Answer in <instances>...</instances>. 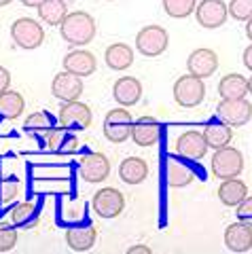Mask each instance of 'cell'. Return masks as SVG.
I'll list each match as a JSON object with an SVG mask.
<instances>
[{
	"label": "cell",
	"mask_w": 252,
	"mask_h": 254,
	"mask_svg": "<svg viewBox=\"0 0 252 254\" xmlns=\"http://www.w3.org/2000/svg\"><path fill=\"white\" fill-rule=\"evenodd\" d=\"M96 19L85 11H72L66 15V19L60 23V34L62 38L72 45V47H85L96 38Z\"/></svg>",
	"instance_id": "6da1fadb"
},
{
	"label": "cell",
	"mask_w": 252,
	"mask_h": 254,
	"mask_svg": "<svg viewBox=\"0 0 252 254\" xmlns=\"http://www.w3.org/2000/svg\"><path fill=\"white\" fill-rule=\"evenodd\" d=\"M19 233L13 222H0V254L11 252L17 246Z\"/></svg>",
	"instance_id": "1f68e13d"
},
{
	"label": "cell",
	"mask_w": 252,
	"mask_h": 254,
	"mask_svg": "<svg viewBox=\"0 0 252 254\" xmlns=\"http://www.w3.org/2000/svg\"><path fill=\"white\" fill-rule=\"evenodd\" d=\"M64 70H68V72H72L76 76H91L93 72H96V68H98V62H96V55L89 53V51H85V49H74V51H70L66 53V58H64Z\"/></svg>",
	"instance_id": "ac0fdd59"
},
{
	"label": "cell",
	"mask_w": 252,
	"mask_h": 254,
	"mask_svg": "<svg viewBox=\"0 0 252 254\" xmlns=\"http://www.w3.org/2000/svg\"><path fill=\"white\" fill-rule=\"evenodd\" d=\"M106 2H115V0H106Z\"/></svg>",
	"instance_id": "7bdbcfd3"
},
{
	"label": "cell",
	"mask_w": 252,
	"mask_h": 254,
	"mask_svg": "<svg viewBox=\"0 0 252 254\" xmlns=\"http://www.w3.org/2000/svg\"><path fill=\"white\" fill-rule=\"evenodd\" d=\"M43 2H45V0H21L23 6H32V9H38Z\"/></svg>",
	"instance_id": "f35d334b"
},
{
	"label": "cell",
	"mask_w": 252,
	"mask_h": 254,
	"mask_svg": "<svg viewBox=\"0 0 252 254\" xmlns=\"http://www.w3.org/2000/svg\"><path fill=\"white\" fill-rule=\"evenodd\" d=\"M49 127H53L51 117H49V113H45V110H36V113H32L26 121H23V129H26L28 133L34 131V133H38V136L49 129Z\"/></svg>",
	"instance_id": "4dcf8cb0"
},
{
	"label": "cell",
	"mask_w": 252,
	"mask_h": 254,
	"mask_svg": "<svg viewBox=\"0 0 252 254\" xmlns=\"http://www.w3.org/2000/svg\"><path fill=\"white\" fill-rule=\"evenodd\" d=\"M203 138L208 142V148H214V150L225 148V146H229L233 140V127L223 121L210 123V125H206V129H203Z\"/></svg>",
	"instance_id": "d4e9b609"
},
{
	"label": "cell",
	"mask_w": 252,
	"mask_h": 254,
	"mask_svg": "<svg viewBox=\"0 0 252 254\" xmlns=\"http://www.w3.org/2000/svg\"><path fill=\"white\" fill-rule=\"evenodd\" d=\"M51 93L62 102L78 100L83 95V78L64 70V72L55 74L53 83H51Z\"/></svg>",
	"instance_id": "5bb4252c"
},
{
	"label": "cell",
	"mask_w": 252,
	"mask_h": 254,
	"mask_svg": "<svg viewBox=\"0 0 252 254\" xmlns=\"http://www.w3.org/2000/svg\"><path fill=\"white\" fill-rule=\"evenodd\" d=\"M225 246L229 252L244 254L252 248V227L246 222H233L225 229Z\"/></svg>",
	"instance_id": "e0dca14e"
},
{
	"label": "cell",
	"mask_w": 252,
	"mask_h": 254,
	"mask_svg": "<svg viewBox=\"0 0 252 254\" xmlns=\"http://www.w3.org/2000/svg\"><path fill=\"white\" fill-rule=\"evenodd\" d=\"M23 108H26V100L19 91H13V89H6L4 93H0V117L2 119H17Z\"/></svg>",
	"instance_id": "4316f807"
},
{
	"label": "cell",
	"mask_w": 252,
	"mask_h": 254,
	"mask_svg": "<svg viewBox=\"0 0 252 254\" xmlns=\"http://www.w3.org/2000/svg\"><path fill=\"white\" fill-rule=\"evenodd\" d=\"M11 87V72L4 66H0V93H4Z\"/></svg>",
	"instance_id": "d590c367"
},
{
	"label": "cell",
	"mask_w": 252,
	"mask_h": 254,
	"mask_svg": "<svg viewBox=\"0 0 252 254\" xmlns=\"http://www.w3.org/2000/svg\"><path fill=\"white\" fill-rule=\"evenodd\" d=\"M66 9H68L66 0H45V2L38 6V17H41L47 26H60L68 15Z\"/></svg>",
	"instance_id": "83f0119b"
},
{
	"label": "cell",
	"mask_w": 252,
	"mask_h": 254,
	"mask_svg": "<svg viewBox=\"0 0 252 254\" xmlns=\"http://www.w3.org/2000/svg\"><path fill=\"white\" fill-rule=\"evenodd\" d=\"M216 117L231 127H244L252 119V104L246 98L240 100H223L216 106Z\"/></svg>",
	"instance_id": "9c48e42d"
},
{
	"label": "cell",
	"mask_w": 252,
	"mask_h": 254,
	"mask_svg": "<svg viewBox=\"0 0 252 254\" xmlns=\"http://www.w3.org/2000/svg\"><path fill=\"white\" fill-rule=\"evenodd\" d=\"M161 4H163V11L172 19H185L191 13H195L197 0H161Z\"/></svg>",
	"instance_id": "f1b7e54d"
},
{
	"label": "cell",
	"mask_w": 252,
	"mask_h": 254,
	"mask_svg": "<svg viewBox=\"0 0 252 254\" xmlns=\"http://www.w3.org/2000/svg\"><path fill=\"white\" fill-rule=\"evenodd\" d=\"M98 231L93 227H70L66 229V244L74 252H87L96 246Z\"/></svg>",
	"instance_id": "44dd1931"
},
{
	"label": "cell",
	"mask_w": 252,
	"mask_h": 254,
	"mask_svg": "<svg viewBox=\"0 0 252 254\" xmlns=\"http://www.w3.org/2000/svg\"><path fill=\"white\" fill-rule=\"evenodd\" d=\"M238 218L242 220V222H246V225H250L252 227V197H246L240 205H238Z\"/></svg>",
	"instance_id": "e575fe53"
},
{
	"label": "cell",
	"mask_w": 252,
	"mask_h": 254,
	"mask_svg": "<svg viewBox=\"0 0 252 254\" xmlns=\"http://www.w3.org/2000/svg\"><path fill=\"white\" fill-rule=\"evenodd\" d=\"M248 93H252V76L248 78Z\"/></svg>",
	"instance_id": "b9f144b4"
},
{
	"label": "cell",
	"mask_w": 252,
	"mask_h": 254,
	"mask_svg": "<svg viewBox=\"0 0 252 254\" xmlns=\"http://www.w3.org/2000/svg\"><path fill=\"white\" fill-rule=\"evenodd\" d=\"M246 36H248L250 41H252V17L246 21Z\"/></svg>",
	"instance_id": "ab89813d"
},
{
	"label": "cell",
	"mask_w": 252,
	"mask_h": 254,
	"mask_svg": "<svg viewBox=\"0 0 252 254\" xmlns=\"http://www.w3.org/2000/svg\"><path fill=\"white\" fill-rule=\"evenodd\" d=\"M110 174V161L106 159V155L102 153H89L81 159L78 163V176L89 185H96V182H104Z\"/></svg>",
	"instance_id": "8fae6325"
},
{
	"label": "cell",
	"mask_w": 252,
	"mask_h": 254,
	"mask_svg": "<svg viewBox=\"0 0 252 254\" xmlns=\"http://www.w3.org/2000/svg\"><path fill=\"white\" fill-rule=\"evenodd\" d=\"M131 125L133 119L129 115V110H125V106L115 108L104 117V138L113 144H123L127 138H131Z\"/></svg>",
	"instance_id": "8992f818"
},
{
	"label": "cell",
	"mask_w": 252,
	"mask_h": 254,
	"mask_svg": "<svg viewBox=\"0 0 252 254\" xmlns=\"http://www.w3.org/2000/svg\"><path fill=\"white\" fill-rule=\"evenodd\" d=\"M174 100L178 106L183 108H195L199 106L203 98H206V85H203V78L193 76V74H185L180 76L174 83Z\"/></svg>",
	"instance_id": "5b68a950"
},
{
	"label": "cell",
	"mask_w": 252,
	"mask_h": 254,
	"mask_svg": "<svg viewBox=\"0 0 252 254\" xmlns=\"http://www.w3.org/2000/svg\"><path fill=\"white\" fill-rule=\"evenodd\" d=\"M113 98L119 106H136L142 98V83L136 76H121L113 85Z\"/></svg>",
	"instance_id": "2e32d148"
},
{
	"label": "cell",
	"mask_w": 252,
	"mask_h": 254,
	"mask_svg": "<svg viewBox=\"0 0 252 254\" xmlns=\"http://www.w3.org/2000/svg\"><path fill=\"white\" fill-rule=\"evenodd\" d=\"M119 176L125 185H142L148 178V163L142 157H127L119 165Z\"/></svg>",
	"instance_id": "7402d4cb"
},
{
	"label": "cell",
	"mask_w": 252,
	"mask_h": 254,
	"mask_svg": "<svg viewBox=\"0 0 252 254\" xmlns=\"http://www.w3.org/2000/svg\"><path fill=\"white\" fill-rule=\"evenodd\" d=\"M9 220L17 229H32L38 222V210L32 201H19L9 210Z\"/></svg>",
	"instance_id": "cb8c5ba5"
},
{
	"label": "cell",
	"mask_w": 252,
	"mask_h": 254,
	"mask_svg": "<svg viewBox=\"0 0 252 254\" xmlns=\"http://www.w3.org/2000/svg\"><path fill=\"white\" fill-rule=\"evenodd\" d=\"M127 254H153V250L144 244H138V246H131V248L127 250Z\"/></svg>",
	"instance_id": "74e56055"
},
{
	"label": "cell",
	"mask_w": 252,
	"mask_h": 254,
	"mask_svg": "<svg viewBox=\"0 0 252 254\" xmlns=\"http://www.w3.org/2000/svg\"><path fill=\"white\" fill-rule=\"evenodd\" d=\"M104 62L110 70L115 72H123L133 64V49L127 43H113L104 51Z\"/></svg>",
	"instance_id": "ffe728a7"
},
{
	"label": "cell",
	"mask_w": 252,
	"mask_h": 254,
	"mask_svg": "<svg viewBox=\"0 0 252 254\" xmlns=\"http://www.w3.org/2000/svg\"><path fill=\"white\" fill-rule=\"evenodd\" d=\"M242 60H244V66H246V68L250 70V72H252V45H248L246 49H244Z\"/></svg>",
	"instance_id": "8d00e7d4"
},
{
	"label": "cell",
	"mask_w": 252,
	"mask_h": 254,
	"mask_svg": "<svg viewBox=\"0 0 252 254\" xmlns=\"http://www.w3.org/2000/svg\"><path fill=\"white\" fill-rule=\"evenodd\" d=\"M21 195V182L17 178H6L0 182V201L4 205L13 203Z\"/></svg>",
	"instance_id": "d6a6232c"
},
{
	"label": "cell",
	"mask_w": 252,
	"mask_h": 254,
	"mask_svg": "<svg viewBox=\"0 0 252 254\" xmlns=\"http://www.w3.org/2000/svg\"><path fill=\"white\" fill-rule=\"evenodd\" d=\"M218 95L223 100H240L248 95V78L238 72L225 74L218 81Z\"/></svg>",
	"instance_id": "603a6c76"
},
{
	"label": "cell",
	"mask_w": 252,
	"mask_h": 254,
	"mask_svg": "<svg viewBox=\"0 0 252 254\" xmlns=\"http://www.w3.org/2000/svg\"><path fill=\"white\" fill-rule=\"evenodd\" d=\"M229 15L235 21H248L252 17V0H231Z\"/></svg>",
	"instance_id": "836d02e7"
},
{
	"label": "cell",
	"mask_w": 252,
	"mask_h": 254,
	"mask_svg": "<svg viewBox=\"0 0 252 254\" xmlns=\"http://www.w3.org/2000/svg\"><path fill=\"white\" fill-rule=\"evenodd\" d=\"M66 2H68V0H66Z\"/></svg>",
	"instance_id": "ee69618b"
},
{
	"label": "cell",
	"mask_w": 252,
	"mask_h": 254,
	"mask_svg": "<svg viewBox=\"0 0 252 254\" xmlns=\"http://www.w3.org/2000/svg\"><path fill=\"white\" fill-rule=\"evenodd\" d=\"M242 172H244V155L238 148L233 146L218 148L214 157H212V176L216 180L238 178Z\"/></svg>",
	"instance_id": "277c9868"
},
{
	"label": "cell",
	"mask_w": 252,
	"mask_h": 254,
	"mask_svg": "<svg viewBox=\"0 0 252 254\" xmlns=\"http://www.w3.org/2000/svg\"><path fill=\"white\" fill-rule=\"evenodd\" d=\"M170 34L163 26H144L136 34V51L144 58H159L161 53L168 51Z\"/></svg>",
	"instance_id": "7a4b0ae2"
},
{
	"label": "cell",
	"mask_w": 252,
	"mask_h": 254,
	"mask_svg": "<svg viewBox=\"0 0 252 254\" xmlns=\"http://www.w3.org/2000/svg\"><path fill=\"white\" fill-rule=\"evenodd\" d=\"M41 138L49 150H66V144L70 142V136H66L64 127H49L41 133Z\"/></svg>",
	"instance_id": "f546056e"
},
{
	"label": "cell",
	"mask_w": 252,
	"mask_h": 254,
	"mask_svg": "<svg viewBox=\"0 0 252 254\" xmlns=\"http://www.w3.org/2000/svg\"><path fill=\"white\" fill-rule=\"evenodd\" d=\"M11 38L19 49L32 51L45 43V30L41 23L32 17H19V19H15L11 26Z\"/></svg>",
	"instance_id": "3957f363"
},
{
	"label": "cell",
	"mask_w": 252,
	"mask_h": 254,
	"mask_svg": "<svg viewBox=\"0 0 252 254\" xmlns=\"http://www.w3.org/2000/svg\"><path fill=\"white\" fill-rule=\"evenodd\" d=\"M13 0H0V6H6V4H11Z\"/></svg>",
	"instance_id": "60d3db41"
},
{
	"label": "cell",
	"mask_w": 252,
	"mask_h": 254,
	"mask_svg": "<svg viewBox=\"0 0 252 254\" xmlns=\"http://www.w3.org/2000/svg\"><path fill=\"white\" fill-rule=\"evenodd\" d=\"M58 121H60V127H64V129H89L93 115L87 104L72 100V102H62Z\"/></svg>",
	"instance_id": "52a82bcc"
},
{
	"label": "cell",
	"mask_w": 252,
	"mask_h": 254,
	"mask_svg": "<svg viewBox=\"0 0 252 254\" xmlns=\"http://www.w3.org/2000/svg\"><path fill=\"white\" fill-rule=\"evenodd\" d=\"M208 153V142L203 138L201 131L189 129L185 133H180L176 140V155L189 159V161H199Z\"/></svg>",
	"instance_id": "7c38bea8"
},
{
	"label": "cell",
	"mask_w": 252,
	"mask_h": 254,
	"mask_svg": "<svg viewBox=\"0 0 252 254\" xmlns=\"http://www.w3.org/2000/svg\"><path fill=\"white\" fill-rule=\"evenodd\" d=\"M187 70L189 74L199 76V78H208L218 70V55L212 49H195L191 55L187 58Z\"/></svg>",
	"instance_id": "4fadbf2b"
},
{
	"label": "cell",
	"mask_w": 252,
	"mask_h": 254,
	"mask_svg": "<svg viewBox=\"0 0 252 254\" xmlns=\"http://www.w3.org/2000/svg\"><path fill=\"white\" fill-rule=\"evenodd\" d=\"M91 208L100 218H117V216H121L125 210V197L119 189L104 187V189H100L98 193H93Z\"/></svg>",
	"instance_id": "ba28073f"
},
{
	"label": "cell",
	"mask_w": 252,
	"mask_h": 254,
	"mask_svg": "<svg viewBox=\"0 0 252 254\" xmlns=\"http://www.w3.org/2000/svg\"><path fill=\"white\" fill-rule=\"evenodd\" d=\"M195 17H197L199 26L206 30L220 28L229 17V4H225L223 0H203L201 4L195 6Z\"/></svg>",
	"instance_id": "30bf717a"
},
{
	"label": "cell",
	"mask_w": 252,
	"mask_h": 254,
	"mask_svg": "<svg viewBox=\"0 0 252 254\" xmlns=\"http://www.w3.org/2000/svg\"><path fill=\"white\" fill-rule=\"evenodd\" d=\"M165 180H168V185L172 189H183V187H189L195 180V172L189 168L187 163L170 159L168 165H165Z\"/></svg>",
	"instance_id": "484cf974"
},
{
	"label": "cell",
	"mask_w": 252,
	"mask_h": 254,
	"mask_svg": "<svg viewBox=\"0 0 252 254\" xmlns=\"http://www.w3.org/2000/svg\"><path fill=\"white\" fill-rule=\"evenodd\" d=\"M218 199L223 205H227V208H238V205L248 197V187L246 182L238 178H227L220 182L218 187Z\"/></svg>",
	"instance_id": "d6986e66"
},
{
	"label": "cell",
	"mask_w": 252,
	"mask_h": 254,
	"mask_svg": "<svg viewBox=\"0 0 252 254\" xmlns=\"http://www.w3.org/2000/svg\"><path fill=\"white\" fill-rule=\"evenodd\" d=\"M161 138V125L155 117H140L138 121H133L131 125V140L133 144L148 148L155 146Z\"/></svg>",
	"instance_id": "9a60e30c"
}]
</instances>
